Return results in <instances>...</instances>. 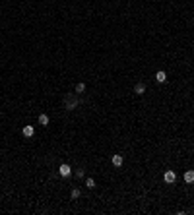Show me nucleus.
<instances>
[{"label": "nucleus", "instance_id": "f8f14e48", "mask_svg": "<svg viewBox=\"0 0 194 215\" xmlns=\"http://www.w3.org/2000/svg\"><path fill=\"white\" fill-rule=\"evenodd\" d=\"M78 198H80V190L74 188V190H72V200H78Z\"/></svg>", "mask_w": 194, "mask_h": 215}, {"label": "nucleus", "instance_id": "0eeeda50", "mask_svg": "<svg viewBox=\"0 0 194 215\" xmlns=\"http://www.w3.org/2000/svg\"><path fill=\"white\" fill-rule=\"evenodd\" d=\"M144 91H146V85H144V84H136L134 93H136V95H144Z\"/></svg>", "mask_w": 194, "mask_h": 215}, {"label": "nucleus", "instance_id": "20e7f679", "mask_svg": "<svg viewBox=\"0 0 194 215\" xmlns=\"http://www.w3.org/2000/svg\"><path fill=\"white\" fill-rule=\"evenodd\" d=\"M184 182H187V184H192L194 182V171H187V172H184Z\"/></svg>", "mask_w": 194, "mask_h": 215}, {"label": "nucleus", "instance_id": "9b49d317", "mask_svg": "<svg viewBox=\"0 0 194 215\" xmlns=\"http://www.w3.org/2000/svg\"><path fill=\"white\" fill-rule=\"evenodd\" d=\"M85 186H88L89 190H93V188H95V180H93V178H88V180H85Z\"/></svg>", "mask_w": 194, "mask_h": 215}, {"label": "nucleus", "instance_id": "7ed1b4c3", "mask_svg": "<svg viewBox=\"0 0 194 215\" xmlns=\"http://www.w3.org/2000/svg\"><path fill=\"white\" fill-rule=\"evenodd\" d=\"M163 180H165L167 184H173V182L177 180V175H175V171H167V172L163 175Z\"/></svg>", "mask_w": 194, "mask_h": 215}, {"label": "nucleus", "instance_id": "9d476101", "mask_svg": "<svg viewBox=\"0 0 194 215\" xmlns=\"http://www.w3.org/2000/svg\"><path fill=\"white\" fill-rule=\"evenodd\" d=\"M84 91H85V84L82 81V84H78V85H76V93H84Z\"/></svg>", "mask_w": 194, "mask_h": 215}, {"label": "nucleus", "instance_id": "423d86ee", "mask_svg": "<svg viewBox=\"0 0 194 215\" xmlns=\"http://www.w3.org/2000/svg\"><path fill=\"white\" fill-rule=\"evenodd\" d=\"M155 80H157V81H159V84H163V81H165V80H167V74H165V72H163V70H159V72H157V74H155Z\"/></svg>", "mask_w": 194, "mask_h": 215}, {"label": "nucleus", "instance_id": "f257e3e1", "mask_svg": "<svg viewBox=\"0 0 194 215\" xmlns=\"http://www.w3.org/2000/svg\"><path fill=\"white\" fill-rule=\"evenodd\" d=\"M78 103H80V101H78V97H74V95H68V97L64 99V107H66L68 110L76 109V107H78Z\"/></svg>", "mask_w": 194, "mask_h": 215}, {"label": "nucleus", "instance_id": "4468645a", "mask_svg": "<svg viewBox=\"0 0 194 215\" xmlns=\"http://www.w3.org/2000/svg\"><path fill=\"white\" fill-rule=\"evenodd\" d=\"M192 209H194V208H192Z\"/></svg>", "mask_w": 194, "mask_h": 215}, {"label": "nucleus", "instance_id": "1a4fd4ad", "mask_svg": "<svg viewBox=\"0 0 194 215\" xmlns=\"http://www.w3.org/2000/svg\"><path fill=\"white\" fill-rule=\"evenodd\" d=\"M39 124H41V126H47V124H49V116H47V114H41V116H39Z\"/></svg>", "mask_w": 194, "mask_h": 215}, {"label": "nucleus", "instance_id": "39448f33", "mask_svg": "<svg viewBox=\"0 0 194 215\" xmlns=\"http://www.w3.org/2000/svg\"><path fill=\"white\" fill-rule=\"evenodd\" d=\"M33 132H35V130H33V126H23L22 134L25 136V138H31V136H33Z\"/></svg>", "mask_w": 194, "mask_h": 215}, {"label": "nucleus", "instance_id": "ddd939ff", "mask_svg": "<svg viewBox=\"0 0 194 215\" xmlns=\"http://www.w3.org/2000/svg\"><path fill=\"white\" fill-rule=\"evenodd\" d=\"M84 175H85V171H82V169H80V171H76V176H78V178H82Z\"/></svg>", "mask_w": 194, "mask_h": 215}, {"label": "nucleus", "instance_id": "f03ea898", "mask_svg": "<svg viewBox=\"0 0 194 215\" xmlns=\"http://www.w3.org/2000/svg\"><path fill=\"white\" fill-rule=\"evenodd\" d=\"M58 172H60V176H64V178H68V176L72 175V169H70V165L62 163V165L58 167Z\"/></svg>", "mask_w": 194, "mask_h": 215}, {"label": "nucleus", "instance_id": "6e6552de", "mask_svg": "<svg viewBox=\"0 0 194 215\" xmlns=\"http://www.w3.org/2000/svg\"><path fill=\"white\" fill-rule=\"evenodd\" d=\"M111 161H113L115 167H121V165H122V155H113V159H111Z\"/></svg>", "mask_w": 194, "mask_h": 215}]
</instances>
